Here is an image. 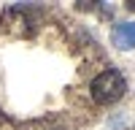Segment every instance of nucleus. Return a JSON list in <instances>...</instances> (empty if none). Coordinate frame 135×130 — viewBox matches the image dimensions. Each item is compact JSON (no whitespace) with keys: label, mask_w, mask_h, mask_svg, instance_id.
I'll return each mask as SVG.
<instances>
[{"label":"nucleus","mask_w":135,"mask_h":130,"mask_svg":"<svg viewBox=\"0 0 135 130\" xmlns=\"http://www.w3.org/2000/svg\"><path fill=\"white\" fill-rule=\"evenodd\" d=\"M92 100L100 103V106H111V103H116L122 95H124L127 90V81H124V76H122L119 68H105L103 73H97L95 79H92Z\"/></svg>","instance_id":"nucleus-1"},{"label":"nucleus","mask_w":135,"mask_h":130,"mask_svg":"<svg viewBox=\"0 0 135 130\" xmlns=\"http://www.w3.org/2000/svg\"><path fill=\"white\" fill-rule=\"evenodd\" d=\"M114 43L119 49H135V22H119L114 27Z\"/></svg>","instance_id":"nucleus-2"},{"label":"nucleus","mask_w":135,"mask_h":130,"mask_svg":"<svg viewBox=\"0 0 135 130\" xmlns=\"http://www.w3.org/2000/svg\"><path fill=\"white\" fill-rule=\"evenodd\" d=\"M127 8H130V11H135V0H127Z\"/></svg>","instance_id":"nucleus-3"},{"label":"nucleus","mask_w":135,"mask_h":130,"mask_svg":"<svg viewBox=\"0 0 135 130\" xmlns=\"http://www.w3.org/2000/svg\"><path fill=\"white\" fill-rule=\"evenodd\" d=\"M0 117H3V114H0Z\"/></svg>","instance_id":"nucleus-4"}]
</instances>
